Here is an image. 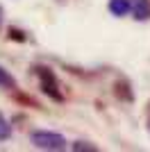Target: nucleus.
<instances>
[{"label": "nucleus", "mask_w": 150, "mask_h": 152, "mask_svg": "<svg viewBox=\"0 0 150 152\" xmlns=\"http://www.w3.org/2000/svg\"><path fill=\"white\" fill-rule=\"evenodd\" d=\"M32 70H34V75H37V80H39L41 91L48 95L50 100L62 102L64 93H62V89H59V82H57V77H55V70H50L48 66H43V64H37Z\"/></svg>", "instance_id": "obj_1"}, {"label": "nucleus", "mask_w": 150, "mask_h": 152, "mask_svg": "<svg viewBox=\"0 0 150 152\" xmlns=\"http://www.w3.org/2000/svg\"><path fill=\"white\" fill-rule=\"evenodd\" d=\"M30 141L32 145L39 148V150H66V139H64L62 134L57 132H46V129H37V132L30 134Z\"/></svg>", "instance_id": "obj_2"}, {"label": "nucleus", "mask_w": 150, "mask_h": 152, "mask_svg": "<svg viewBox=\"0 0 150 152\" xmlns=\"http://www.w3.org/2000/svg\"><path fill=\"white\" fill-rule=\"evenodd\" d=\"M130 12L137 20H148L150 18V0H127Z\"/></svg>", "instance_id": "obj_3"}, {"label": "nucleus", "mask_w": 150, "mask_h": 152, "mask_svg": "<svg viewBox=\"0 0 150 152\" xmlns=\"http://www.w3.org/2000/svg\"><path fill=\"white\" fill-rule=\"evenodd\" d=\"M12 98L18 102V107H27V109H39V107H41V104H39L32 95L23 93V91H16V89H14V91H12Z\"/></svg>", "instance_id": "obj_4"}, {"label": "nucleus", "mask_w": 150, "mask_h": 152, "mask_svg": "<svg viewBox=\"0 0 150 152\" xmlns=\"http://www.w3.org/2000/svg\"><path fill=\"white\" fill-rule=\"evenodd\" d=\"M16 86H18V84H16V77H14L7 68H2V66H0V89L14 91Z\"/></svg>", "instance_id": "obj_5"}, {"label": "nucleus", "mask_w": 150, "mask_h": 152, "mask_svg": "<svg viewBox=\"0 0 150 152\" xmlns=\"http://www.w3.org/2000/svg\"><path fill=\"white\" fill-rule=\"evenodd\" d=\"M114 93H116V98H121V100H125V102H130L134 95H132V91H130V84L125 82V80H118V82L114 84Z\"/></svg>", "instance_id": "obj_6"}, {"label": "nucleus", "mask_w": 150, "mask_h": 152, "mask_svg": "<svg viewBox=\"0 0 150 152\" xmlns=\"http://www.w3.org/2000/svg\"><path fill=\"white\" fill-rule=\"evenodd\" d=\"M109 12H112L114 16H127L130 2H127V0H109Z\"/></svg>", "instance_id": "obj_7"}, {"label": "nucleus", "mask_w": 150, "mask_h": 152, "mask_svg": "<svg viewBox=\"0 0 150 152\" xmlns=\"http://www.w3.org/2000/svg\"><path fill=\"white\" fill-rule=\"evenodd\" d=\"M12 139V125L5 118V114H0V141H9Z\"/></svg>", "instance_id": "obj_8"}, {"label": "nucleus", "mask_w": 150, "mask_h": 152, "mask_svg": "<svg viewBox=\"0 0 150 152\" xmlns=\"http://www.w3.org/2000/svg\"><path fill=\"white\" fill-rule=\"evenodd\" d=\"M7 37L12 39V41H18V43H25L27 41V37H25V32L23 30H18V27H7Z\"/></svg>", "instance_id": "obj_9"}, {"label": "nucleus", "mask_w": 150, "mask_h": 152, "mask_svg": "<svg viewBox=\"0 0 150 152\" xmlns=\"http://www.w3.org/2000/svg\"><path fill=\"white\" fill-rule=\"evenodd\" d=\"M71 148L77 150V152H80V150H84V152H96V150H98L96 145H91V143H87V141H77V143H73Z\"/></svg>", "instance_id": "obj_10"}]
</instances>
